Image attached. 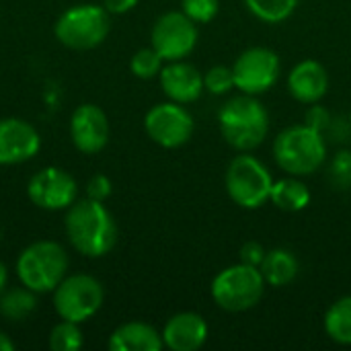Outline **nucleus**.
Wrapping results in <instances>:
<instances>
[{
	"instance_id": "20e7f679",
	"label": "nucleus",
	"mask_w": 351,
	"mask_h": 351,
	"mask_svg": "<svg viewBox=\"0 0 351 351\" xmlns=\"http://www.w3.org/2000/svg\"><path fill=\"white\" fill-rule=\"evenodd\" d=\"M224 185L228 197L245 210H257L269 202L274 177L269 169L253 154H237L226 169Z\"/></svg>"
},
{
	"instance_id": "9b49d317",
	"label": "nucleus",
	"mask_w": 351,
	"mask_h": 351,
	"mask_svg": "<svg viewBox=\"0 0 351 351\" xmlns=\"http://www.w3.org/2000/svg\"><path fill=\"white\" fill-rule=\"evenodd\" d=\"M144 128L158 146L179 148L187 144L193 134V117L181 103H158L146 113Z\"/></svg>"
},
{
	"instance_id": "a878e982",
	"label": "nucleus",
	"mask_w": 351,
	"mask_h": 351,
	"mask_svg": "<svg viewBox=\"0 0 351 351\" xmlns=\"http://www.w3.org/2000/svg\"><path fill=\"white\" fill-rule=\"evenodd\" d=\"M204 86L212 95H226L234 88V74L228 66H212L204 74Z\"/></svg>"
},
{
	"instance_id": "39448f33",
	"label": "nucleus",
	"mask_w": 351,
	"mask_h": 351,
	"mask_svg": "<svg viewBox=\"0 0 351 351\" xmlns=\"http://www.w3.org/2000/svg\"><path fill=\"white\" fill-rule=\"evenodd\" d=\"M265 280L259 267L245 263L222 269L212 280V300L226 313H245L259 304L265 294Z\"/></svg>"
},
{
	"instance_id": "f257e3e1",
	"label": "nucleus",
	"mask_w": 351,
	"mask_h": 351,
	"mask_svg": "<svg viewBox=\"0 0 351 351\" xmlns=\"http://www.w3.org/2000/svg\"><path fill=\"white\" fill-rule=\"evenodd\" d=\"M66 234L76 251L86 257L107 255L117 241V226L103 202H74L66 216Z\"/></svg>"
},
{
	"instance_id": "6ab92c4d",
	"label": "nucleus",
	"mask_w": 351,
	"mask_h": 351,
	"mask_svg": "<svg viewBox=\"0 0 351 351\" xmlns=\"http://www.w3.org/2000/svg\"><path fill=\"white\" fill-rule=\"evenodd\" d=\"M261 276L265 280L267 286L271 288H284L288 284H292L300 271V263H298V257L288 251V249H271L267 251L263 263H261Z\"/></svg>"
},
{
	"instance_id": "f8f14e48",
	"label": "nucleus",
	"mask_w": 351,
	"mask_h": 351,
	"mask_svg": "<svg viewBox=\"0 0 351 351\" xmlns=\"http://www.w3.org/2000/svg\"><path fill=\"white\" fill-rule=\"evenodd\" d=\"M27 193L31 202L43 210H64L76 202V181L62 169L47 167L31 177Z\"/></svg>"
},
{
	"instance_id": "f704fd0d",
	"label": "nucleus",
	"mask_w": 351,
	"mask_h": 351,
	"mask_svg": "<svg viewBox=\"0 0 351 351\" xmlns=\"http://www.w3.org/2000/svg\"><path fill=\"white\" fill-rule=\"evenodd\" d=\"M350 125H351V113H350Z\"/></svg>"
},
{
	"instance_id": "9d476101",
	"label": "nucleus",
	"mask_w": 351,
	"mask_h": 351,
	"mask_svg": "<svg viewBox=\"0 0 351 351\" xmlns=\"http://www.w3.org/2000/svg\"><path fill=\"white\" fill-rule=\"evenodd\" d=\"M197 23H193L183 10H171L158 16L152 27V47L167 62L187 58L197 45Z\"/></svg>"
},
{
	"instance_id": "f03ea898",
	"label": "nucleus",
	"mask_w": 351,
	"mask_h": 351,
	"mask_svg": "<svg viewBox=\"0 0 351 351\" xmlns=\"http://www.w3.org/2000/svg\"><path fill=\"white\" fill-rule=\"evenodd\" d=\"M222 138L239 152H253L269 134V113L255 95H239L218 111Z\"/></svg>"
},
{
	"instance_id": "7ed1b4c3",
	"label": "nucleus",
	"mask_w": 351,
	"mask_h": 351,
	"mask_svg": "<svg viewBox=\"0 0 351 351\" xmlns=\"http://www.w3.org/2000/svg\"><path fill=\"white\" fill-rule=\"evenodd\" d=\"M276 165L294 177L317 173L327 160L325 136L306 123H296L282 130L274 140Z\"/></svg>"
},
{
	"instance_id": "423d86ee",
	"label": "nucleus",
	"mask_w": 351,
	"mask_h": 351,
	"mask_svg": "<svg viewBox=\"0 0 351 351\" xmlns=\"http://www.w3.org/2000/svg\"><path fill=\"white\" fill-rule=\"evenodd\" d=\"M68 257L64 249L53 241H39L27 247L16 261V276L29 290L49 292L64 280Z\"/></svg>"
},
{
	"instance_id": "4be33fe9",
	"label": "nucleus",
	"mask_w": 351,
	"mask_h": 351,
	"mask_svg": "<svg viewBox=\"0 0 351 351\" xmlns=\"http://www.w3.org/2000/svg\"><path fill=\"white\" fill-rule=\"evenodd\" d=\"M243 2L255 19L269 25L288 21L298 6V0H243Z\"/></svg>"
},
{
	"instance_id": "2eb2a0df",
	"label": "nucleus",
	"mask_w": 351,
	"mask_h": 351,
	"mask_svg": "<svg viewBox=\"0 0 351 351\" xmlns=\"http://www.w3.org/2000/svg\"><path fill=\"white\" fill-rule=\"evenodd\" d=\"M160 86L171 101L181 105L197 101L206 90L204 74L193 64L183 60L171 62L160 70Z\"/></svg>"
},
{
	"instance_id": "cd10ccee",
	"label": "nucleus",
	"mask_w": 351,
	"mask_h": 351,
	"mask_svg": "<svg viewBox=\"0 0 351 351\" xmlns=\"http://www.w3.org/2000/svg\"><path fill=\"white\" fill-rule=\"evenodd\" d=\"M331 179L333 185L339 189L351 187V152L350 150H341L335 154L333 162H331Z\"/></svg>"
},
{
	"instance_id": "0eeeda50",
	"label": "nucleus",
	"mask_w": 351,
	"mask_h": 351,
	"mask_svg": "<svg viewBox=\"0 0 351 351\" xmlns=\"http://www.w3.org/2000/svg\"><path fill=\"white\" fill-rule=\"evenodd\" d=\"M109 33V14L95 4L68 8L56 23V37L72 49H90L105 41Z\"/></svg>"
},
{
	"instance_id": "473e14b6",
	"label": "nucleus",
	"mask_w": 351,
	"mask_h": 351,
	"mask_svg": "<svg viewBox=\"0 0 351 351\" xmlns=\"http://www.w3.org/2000/svg\"><path fill=\"white\" fill-rule=\"evenodd\" d=\"M14 350V343L4 335V333H0V351H12Z\"/></svg>"
},
{
	"instance_id": "1a4fd4ad",
	"label": "nucleus",
	"mask_w": 351,
	"mask_h": 351,
	"mask_svg": "<svg viewBox=\"0 0 351 351\" xmlns=\"http://www.w3.org/2000/svg\"><path fill=\"white\" fill-rule=\"evenodd\" d=\"M103 304V288L90 276L64 278L53 294V306L64 321L82 323Z\"/></svg>"
},
{
	"instance_id": "6e6552de",
	"label": "nucleus",
	"mask_w": 351,
	"mask_h": 351,
	"mask_svg": "<svg viewBox=\"0 0 351 351\" xmlns=\"http://www.w3.org/2000/svg\"><path fill=\"white\" fill-rule=\"evenodd\" d=\"M234 88L245 95H263L271 90L282 74L280 56L269 47H249L232 64Z\"/></svg>"
},
{
	"instance_id": "b1692460",
	"label": "nucleus",
	"mask_w": 351,
	"mask_h": 351,
	"mask_svg": "<svg viewBox=\"0 0 351 351\" xmlns=\"http://www.w3.org/2000/svg\"><path fill=\"white\" fill-rule=\"evenodd\" d=\"M49 348L53 351H76L82 348V333L78 329V323L62 321L53 327L49 335Z\"/></svg>"
},
{
	"instance_id": "4468645a",
	"label": "nucleus",
	"mask_w": 351,
	"mask_h": 351,
	"mask_svg": "<svg viewBox=\"0 0 351 351\" xmlns=\"http://www.w3.org/2000/svg\"><path fill=\"white\" fill-rule=\"evenodd\" d=\"M74 146L84 154H95L105 148L109 140V121L97 105H80L70 121Z\"/></svg>"
},
{
	"instance_id": "c756f323",
	"label": "nucleus",
	"mask_w": 351,
	"mask_h": 351,
	"mask_svg": "<svg viewBox=\"0 0 351 351\" xmlns=\"http://www.w3.org/2000/svg\"><path fill=\"white\" fill-rule=\"evenodd\" d=\"M265 255H267V251H265L263 245L257 243V241H247V243L241 247V253H239L241 263L251 265V267H261Z\"/></svg>"
},
{
	"instance_id": "aec40b11",
	"label": "nucleus",
	"mask_w": 351,
	"mask_h": 351,
	"mask_svg": "<svg viewBox=\"0 0 351 351\" xmlns=\"http://www.w3.org/2000/svg\"><path fill=\"white\" fill-rule=\"evenodd\" d=\"M269 202L282 212H300L311 204V189L294 175L274 181Z\"/></svg>"
},
{
	"instance_id": "dca6fc26",
	"label": "nucleus",
	"mask_w": 351,
	"mask_h": 351,
	"mask_svg": "<svg viewBox=\"0 0 351 351\" xmlns=\"http://www.w3.org/2000/svg\"><path fill=\"white\" fill-rule=\"evenodd\" d=\"M288 90L302 105L319 103L329 90L327 68L317 60L298 62L288 74Z\"/></svg>"
},
{
	"instance_id": "2f4dec72",
	"label": "nucleus",
	"mask_w": 351,
	"mask_h": 351,
	"mask_svg": "<svg viewBox=\"0 0 351 351\" xmlns=\"http://www.w3.org/2000/svg\"><path fill=\"white\" fill-rule=\"evenodd\" d=\"M136 4H138V0H105L107 10L113 14H123V12L132 10Z\"/></svg>"
},
{
	"instance_id": "393cba45",
	"label": "nucleus",
	"mask_w": 351,
	"mask_h": 351,
	"mask_svg": "<svg viewBox=\"0 0 351 351\" xmlns=\"http://www.w3.org/2000/svg\"><path fill=\"white\" fill-rule=\"evenodd\" d=\"M130 68L138 78H144V80L154 78L162 70V58L154 47H144V49L134 53V58L130 62Z\"/></svg>"
},
{
	"instance_id": "bb28decb",
	"label": "nucleus",
	"mask_w": 351,
	"mask_h": 351,
	"mask_svg": "<svg viewBox=\"0 0 351 351\" xmlns=\"http://www.w3.org/2000/svg\"><path fill=\"white\" fill-rule=\"evenodd\" d=\"M220 0H183V12L193 23H210L218 16Z\"/></svg>"
},
{
	"instance_id": "a211bd4d",
	"label": "nucleus",
	"mask_w": 351,
	"mask_h": 351,
	"mask_svg": "<svg viewBox=\"0 0 351 351\" xmlns=\"http://www.w3.org/2000/svg\"><path fill=\"white\" fill-rule=\"evenodd\" d=\"M162 346V333L138 321L117 327L109 339L111 351H160Z\"/></svg>"
},
{
	"instance_id": "ddd939ff",
	"label": "nucleus",
	"mask_w": 351,
	"mask_h": 351,
	"mask_svg": "<svg viewBox=\"0 0 351 351\" xmlns=\"http://www.w3.org/2000/svg\"><path fill=\"white\" fill-rule=\"evenodd\" d=\"M39 134L23 119H0V165H19L39 152Z\"/></svg>"
},
{
	"instance_id": "5701e85b",
	"label": "nucleus",
	"mask_w": 351,
	"mask_h": 351,
	"mask_svg": "<svg viewBox=\"0 0 351 351\" xmlns=\"http://www.w3.org/2000/svg\"><path fill=\"white\" fill-rule=\"evenodd\" d=\"M37 306L35 292L29 288H16L0 298V315L8 321H25Z\"/></svg>"
},
{
	"instance_id": "412c9836",
	"label": "nucleus",
	"mask_w": 351,
	"mask_h": 351,
	"mask_svg": "<svg viewBox=\"0 0 351 351\" xmlns=\"http://www.w3.org/2000/svg\"><path fill=\"white\" fill-rule=\"evenodd\" d=\"M323 327L331 341L339 346H351V294L335 300L327 308Z\"/></svg>"
},
{
	"instance_id": "7c9ffc66",
	"label": "nucleus",
	"mask_w": 351,
	"mask_h": 351,
	"mask_svg": "<svg viewBox=\"0 0 351 351\" xmlns=\"http://www.w3.org/2000/svg\"><path fill=\"white\" fill-rule=\"evenodd\" d=\"M86 193H88L90 199L103 202V199H107L111 195V181L105 175H95L86 185Z\"/></svg>"
},
{
	"instance_id": "c85d7f7f",
	"label": "nucleus",
	"mask_w": 351,
	"mask_h": 351,
	"mask_svg": "<svg viewBox=\"0 0 351 351\" xmlns=\"http://www.w3.org/2000/svg\"><path fill=\"white\" fill-rule=\"evenodd\" d=\"M304 123H306V125H311L313 130H317V132L325 134V132L331 128L333 119H331V113H329L323 105L313 103V105L308 107L306 115H304Z\"/></svg>"
},
{
	"instance_id": "72a5a7b5",
	"label": "nucleus",
	"mask_w": 351,
	"mask_h": 351,
	"mask_svg": "<svg viewBox=\"0 0 351 351\" xmlns=\"http://www.w3.org/2000/svg\"><path fill=\"white\" fill-rule=\"evenodd\" d=\"M6 280H8L6 267H4V263H0V294H2V290H4V286H6Z\"/></svg>"
},
{
	"instance_id": "f3484780",
	"label": "nucleus",
	"mask_w": 351,
	"mask_h": 351,
	"mask_svg": "<svg viewBox=\"0 0 351 351\" xmlns=\"http://www.w3.org/2000/svg\"><path fill=\"white\" fill-rule=\"evenodd\" d=\"M208 323L197 313H179L162 329V343L173 351H197L208 341Z\"/></svg>"
}]
</instances>
